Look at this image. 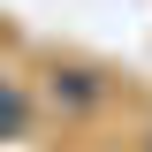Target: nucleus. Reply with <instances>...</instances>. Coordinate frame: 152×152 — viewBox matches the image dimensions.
Wrapping results in <instances>:
<instances>
[{
  "instance_id": "obj_1",
  "label": "nucleus",
  "mask_w": 152,
  "mask_h": 152,
  "mask_svg": "<svg viewBox=\"0 0 152 152\" xmlns=\"http://www.w3.org/2000/svg\"><path fill=\"white\" fill-rule=\"evenodd\" d=\"M23 114H31V107H23V91L0 76V129H23Z\"/></svg>"
}]
</instances>
